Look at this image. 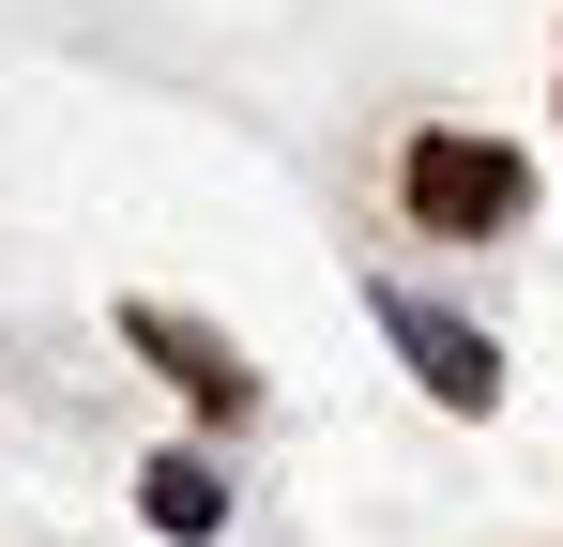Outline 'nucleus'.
<instances>
[{"instance_id": "f257e3e1", "label": "nucleus", "mask_w": 563, "mask_h": 547, "mask_svg": "<svg viewBox=\"0 0 563 547\" xmlns=\"http://www.w3.org/2000/svg\"><path fill=\"white\" fill-rule=\"evenodd\" d=\"M396 198H411V228H442V244H487V228H518V213H533V168H518L503 137H411Z\"/></svg>"}, {"instance_id": "f03ea898", "label": "nucleus", "mask_w": 563, "mask_h": 547, "mask_svg": "<svg viewBox=\"0 0 563 547\" xmlns=\"http://www.w3.org/2000/svg\"><path fill=\"white\" fill-rule=\"evenodd\" d=\"M380 335L411 350V380H427L442 411H503V350L472 335L457 304H427V289H380Z\"/></svg>"}, {"instance_id": "7ed1b4c3", "label": "nucleus", "mask_w": 563, "mask_h": 547, "mask_svg": "<svg viewBox=\"0 0 563 547\" xmlns=\"http://www.w3.org/2000/svg\"><path fill=\"white\" fill-rule=\"evenodd\" d=\"M122 335H137V350L168 365V380H184L198 411H229V426H244V411H260V365L229 350V335H213V320H184V304H122Z\"/></svg>"}, {"instance_id": "20e7f679", "label": "nucleus", "mask_w": 563, "mask_h": 547, "mask_svg": "<svg viewBox=\"0 0 563 547\" xmlns=\"http://www.w3.org/2000/svg\"><path fill=\"white\" fill-rule=\"evenodd\" d=\"M137 517L168 547H213L229 533V471H213V456H153V471H137Z\"/></svg>"}]
</instances>
